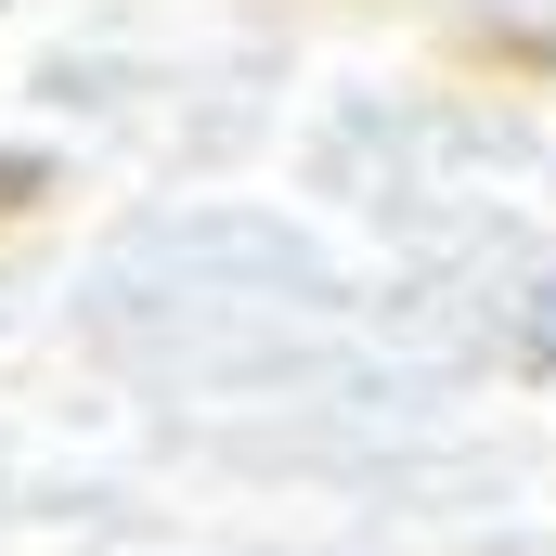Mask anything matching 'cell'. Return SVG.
I'll use <instances>...</instances> for the list:
<instances>
[{
  "instance_id": "2",
  "label": "cell",
  "mask_w": 556,
  "mask_h": 556,
  "mask_svg": "<svg viewBox=\"0 0 556 556\" xmlns=\"http://www.w3.org/2000/svg\"><path fill=\"white\" fill-rule=\"evenodd\" d=\"M39 207H52V155H26V142H13V155H0V233H13V220H39Z\"/></svg>"
},
{
  "instance_id": "1",
  "label": "cell",
  "mask_w": 556,
  "mask_h": 556,
  "mask_svg": "<svg viewBox=\"0 0 556 556\" xmlns=\"http://www.w3.org/2000/svg\"><path fill=\"white\" fill-rule=\"evenodd\" d=\"M453 65L492 78V91H556V26H531V13H466L453 26Z\"/></svg>"
}]
</instances>
